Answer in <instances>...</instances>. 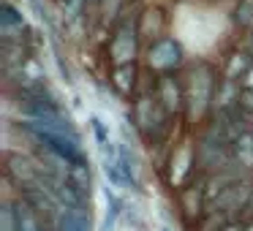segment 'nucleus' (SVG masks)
Wrapping results in <instances>:
<instances>
[{
    "mask_svg": "<svg viewBox=\"0 0 253 231\" xmlns=\"http://www.w3.org/2000/svg\"><path fill=\"white\" fill-rule=\"evenodd\" d=\"M182 87H185V117L196 125L207 115H212V98L215 87H218V77H215L212 66L204 60L191 63L182 74Z\"/></svg>",
    "mask_w": 253,
    "mask_h": 231,
    "instance_id": "obj_1",
    "label": "nucleus"
},
{
    "mask_svg": "<svg viewBox=\"0 0 253 231\" xmlns=\"http://www.w3.org/2000/svg\"><path fill=\"white\" fill-rule=\"evenodd\" d=\"M112 68L117 66H131L139 57V25H133L131 19H120L112 30L109 46H106Z\"/></svg>",
    "mask_w": 253,
    "mask_h": 231,
    "instance_id": "obj_2",
    "label": "nucleus"
},
{
    "mask_svg": "<svg viewBox=\"0 0 253 231\" xmlns=\"http://www.w3.org/2000/svg\"><path fill=\"white\" fill-rule=\"evenodd\" d=\"M182 46L177 38H171V36H164V38L153 41V44L147 46V71L150 74H158V77H164V74H174L177 68L182 66Z\"/></svg>",
    "mask_w": 253,
    "mask_h": 231,
    "instance_id": "obj_3",
    "label": "nucleus"
},
{
    "mask_svg": "<svg viewBox=\"0 0 253 231\" xmlns=\"http://www.w3.org/2000/svg\"><path fill=\"white\" fill-rule=\"evenodd\" d=\"M199 160H196V144L191 139H182L169 158V185L171 188H182L196 177Z\"/></svg>",
    "mask_w": 253,
    "mask_h": 231,
    "instance_id": "obj_4",
    "label": "nucleus"
},
{
    "mask_svg": "<svg viewBox=\"0 0 253 231\" xmlns=\"http://www.w3.org/2000/svg\"><path fill=\"white\" fill-rule=\"evenodd\" d=\"M155 98H158V104L171 117H180L185 112V87H182V79L177 74L155 77Z\"/></svg>",
    "mask_w": 253,
    "mask_h": 231,
    "instance_id": "obj_5",
    "label": "nucleus"
},
{
    "mask_svg": "<svg viewBox=\"0 0 253 231\" xmlns=\"http://www.w3.org/2000/svg\"><path fill=\"white\" fill-rule=\"evenodd\" d=\"M204 185H207V174H202L196 182H188L180 188L177 198H180V209L185 215L188 223H199L207 215V201H204Z\"/></svg>",
    "mask_w": 253,
    "mask_h": 231,
    "instance_id": "obj_6",
    "label": "nucleus"
},
{
    "mask_svg": "<svg viewBox=\"0 0 253 231\" xmlns=\"http://www.w3.org/2000/svg\"><path fill=\"white\" fill-rule=\"evenodd\" d=\"M240 95H242V84L231 82V79H218V87H215V98H212V115H223L240 106Z\"/></svg>",
    "mask_w": 253,
    "mask_h": 231,
    "instance_id": "obj_7",
    "label": "nucleus"
},
{
    "mask_svg": "<svg viewBox=\"0 0 253 231\" xmlns=\"http://www.w3.org/2000/svg\"><path fill=\"white\" fill-rule=\"evenodd\" d=\"M164 30H166V14L164 8L158 6H150L139 14V38H147L150 44L158 38H164Z\"/></svg>",
    "mask_w": 253,
    "mask_h": 231,
    "instance_id": "obj_8",
    "label": "nucleus"
},
{
    "mask_svg": "<svg viewBox=\"0 0 253 231\" xmlns=\"http://www.w3.org/2000/svg\"><path fill=\"white\" fill-rule=\"evenodd\" d=\"M109 82H112V87H115V93L123 95V98H131V95H136V93H139V68H136V63L112 68Z\"/></svg>",
    "mask_w": 253,
    "mask_h": 231,
    "instance_id": "obj_9",
    "label": "nucleus"
},
{
    "mask_svg": "<svg viewBox=\"0 0 253 231\" xmlns=\"http://www.w3.org/2000/svg\"><path fill=\"white\" fill-rule=\"evenodd\" d=\"M253 68V55L248 49H234L226 55L223 60V79H231V82H242L245 74Z\"/></svg>",
    "mask_w": 253,
    "mask_h": 231,
    "instance_id": "obj_10",
    "label": "nucleus"
},
{
    "mask_svg": "<svg viewBox=\"0 0 253 231\" xmlns=\"http://www.w3.org/2000/svg\"><path fill=\"white\" fill-rule=\"evenodd\" d=\"M11 207H14V229L17 231H49L46 223L22 201V198H14Z\"/></svg>",
    "mask_w": 253,
    "mask_h": 231,
    "instance_id": "obj_11",
    "label": "nucleus"
},
{
    "mask_svg": "<svg viewBox=\"0 0 253 231\" xmlns=\"http://www.w3.org/2000/svg\"><path fill=\"white\" fill-rule=\"evenodd\" d=\"M57 231H93L90 229V209H66Z\"/></svg>",
    "mask_w": 253,
    "mask_h": 231,
    "instance_id": "obj_12",
    "label": "nucleus"
},
{
    "mask_svg": "<svg viewBox=\"0 0 253 231\" xmlns=\"http://www.w3.org/2000/svg\"><path fill=\"white\" fill-rule=\"evenodd\" d=\"M104 198H106V215H104V223H101V231H112L117 218L123 215V198L115 191H109V188L104 191Z\"/></svg>",
    "mask_w": 253,
    "mask_h": 231,
    "instance_id": "obj_13",
    "label": "nucleus"
},
{
    "mask_svg": "<svg viewBox=\"0 0 253 231\" xmlns=\"http://www.w3.org/2000/svg\"><path fill=\"white\" fill-rule=\"evenodd\" d=\"M0 30H25L22 14H19L17 8L8 3V0H3V3H0Z\"/></svg>",
    "mask_w": 253,
    "mask_h": 231,
    "instance_id": "obj_14",
    "label": "nucleus"
},
{
    "mask_svg": "<svg viewBox=\"0 0 253 231\" xmlns=\"http://www.w3.org/2000/svg\"><path fill=\"white\" fill-rule=\"evenodd\" d=\"M229 223H234L229 215H223V212H218V209H212V212H207V215H204V218L196 223V231H223Z\"/></svg>",
    "mask_w": 253,
    "mask_h": 231,
    "instance_id": "obj_15",
    "label": "nucleus"
},
{
    "mask_svg": "<svg viewBox=\"0 0 253 231\" xmlns=\"http://www.w3.org/2000/svg\"><path fill=\"white\" fill-rule=\"evenodd\" d=\"M234 22L245 30H253V0H240L234 11Z\"/></svg>",
    "mask_w": 253,
    "mask_h": 231,
    "instance_id": "obj_16",
    "label": "nucleus"
},
{
    "mask_svg": "<svg viewBox=\"0 0 253 231\" xmlns=\"http://www.w3.org/2000/svg\"><path fill=\"white\" fill-rule=\"evenodd\" d=\"M90 128H93V133H95V142H98V147L104 150V147H109V131L104 128V122L98 120V117H90Z\"/></svg>",
    "mask_w": 253,
    "mask_h": 231,
    "instance_id": "obj_17",
    "label": "nucleus"
},
{
    "mask_svg": "<svg viewBox=\"0 0 253 231\" xmlns=\"http://www.w3.org/2000/svg\"><path fill=\"white\" fill-rule=\"evenodd\" d=\"M240 109L253 120V90H242V95H240Z\"/></svg>",
    "mask_w": 253,
    "mask_h": 231,
    "instance_id": "obj_18",
    "label": "nucleus"
},
{
    "mask_svg": "<svg viewBox=\"0 0 253 231\" xmlns=\"http://www.w3.org/2000/svg\"><path fill=\"white\" fill-rule=\"evenodd\" d=\"M240 84H242V90H253V68L245 74V79H242Z\"/></svg>",
    "mask_w": 253,
    "mask_h": 231,
    "instance_id": "obj_19",
    "label": "nucleus"
},
{
    "mask_svg": "<svg viewBox=\"0 0 253 231\" xmlns=\"http://www.w3.org/2000/svg\"><path fill=\"white\" fill-rule=\"evenodd\" d=\"M223 231H245V223H242V220H234V223H229Z\"/></svg>",
    "mask_w": 253,
    "mask_h": 231,
    "instance_id": "obj_20",
    "label": "nucleus"
},
{
    "mask_svg": "<svg viewBox=\"0 0 253 231\" xmlns=\"http://www.w3.org/2000/svg\"><path fill=\"white\" fill-rule=\"evenodd\" d=\"M77 3H79V0H60L63 8H71V6H77Z\"/></svg>",
    "mask_w": 253,
    "mask_h": 231,
    "instance_id": "obj_21",
    "label": "nucleus"
},
{
    "mask_svg": "<svg viewBox=\"0 0 253 231\" xmlns=\"http://www.w3.org/2000/svg\"><path fill=\"white\" fill-rule=\"evenodd\" d=\"M161 231H171V229H169V226H164V229H161Z\"/></svg>",
    "mask_w": 253,
    "mask_h": 231,
    "instance_id": "obj_22",
    "label": "nucleus"
},
{
    "mask_svg": "<svg viewBox=\"0 0 253 231\" xmlns=\"http://www.w3.org/2000/svg\"><path fill=\"white\" fill-rule=\"evenodd\" d=\"M251 44H253V30H251Z\"/></svg>",
    "mask_w": 253,
    "mask_h": 231,
    "instance_id": "obj_23",
    "label": "nucleus"
},
{
    "mask_svg": "<svg viewBox=\"0 0 253 231\" xmlns=\"http://www.w3.org/2000/svg\"><path fill=\"white\" fill-rule=\"evenodd\" d=\"M251 131H253V125H251Z\"/></svg>",
    "mask_w": 253,
    "mask_h": 231,
    "instance_id": "obj_24",
    "label": "nucleus"
}]
</instances>
